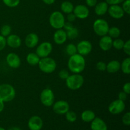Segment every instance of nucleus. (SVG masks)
<instances>
[{"label": "nucleus", "mask_w": 130, "mask_h": 130, "mask_svg": "<svg viewBox=\"0 0 130 130\" xmlns=\"http://www.w3.org/2000/svg\"><path fill=\"white\" fill-rule=\"evenodd\" d=\"M86 61L83 56L79 53L70 56L67 62L69 70L73 74H80L85 70Z\"/></svg>", "instance_id": "nucleus-1"}, {"label": "nucleus", "mask_w": 130, "mask_h": 130, "mask_svg": "<svg viewBox=\"0 0 130 130\" xmlns=\"http://www.w3.org/2000/svg\"><path fill=\"white\" fill-rule=\"evenodd\" d=\"M16 91L10 84L4 83L0 85V100L5 102H11L15 99Z\"/></svg>", "instance_id": "nucleus-2"}, {"label": "nucleus", "mask_w": 130, "mask_h": 130, "mask_svg": "<svg viewBox=\"0 0 130 130\" xmlns=\"http://www.w3.org/2000/svg\"><path fill=\"white\" fill-rule=\"evenodd\" d=\"M85 80L80 74H73L69 75L66 79V84L67 87L71 90H77L82 87Z\"/></svg>", "instance_id": "nucleus-3"}, {"label": "nucleus", "mask_w": 130, "mask_h": 130, "mask_svg": "<svg viewBox=\"0 0 130 130\" xmlns=\"http://www.w3.org/2000/svg\"><path fill=\"white\" fill-rule=\"evenodd\" d=\"M38 65L41 71L46 74L52 73L57 68V63L55 60L49 57L40 58Z\"/></svg>", "instance_id": "nucleus-4"}, {"label": "nucleus", "mask_w": 130, "mask_h": 130, "mask_svg": "<svg viewBox=\"0 0 130 130\" xmlns=\"http://www.w3.org/2000/svg\"><path fill=\"white\" fill-rule=\"evenodd\" d=\"M49 23L51 27L55 29H63L66 23L65 17L60 11H55L51 13L49 17Z\"/></svg>", "instance_id": "nucleus-5"}, {"label": "nucleus", "mask_w": 130, "mask_h": 130, "mask_svg": "<svg viewBox=\"0 0 130 130\" xmlns=\"http://www.w3.org/2000/svg\"><path fill=\"white\" fill-rule=\"evenodd\" d=\"M109 28V23L104 19H96L93 25V29L95 34L101 37L107 35Z\"/></svg>", "instance_id": "nucleus-6"}, {"label": "nucleus", "mask_w": 130, "mask_h": 130, "mask_svg": "<svg viewBox=\"0 0 130 130\" xmlns=\"http://www.w3.org/2000/svg\"><path fill=\"white\" fill-rule=\"evenodd\" d=\"M40 100L45 107H51L55 102V95L50 88H45L40 94Z\"/></svg>", "instance_id": "nucleus-7"}, {"label": "nucleus", "mask_w": 130, "mask_h": 130, "mask_svg": "<svg viewBox=\"0 0 130 130\" xmlns=\"http://www.w3.org/2000/svg\"><path fill=\"white\" fill-rule=\"evenodd\" d=\"M53 50V46L50 42H43L39 44L36 50V53L40 58L49 56Z\"/></svg>", "instance_id": "nucleus-8"}, {"label": "nucleus", "mask_w": 130, "mask_h": 130, "mask_svg": "<svg viewBox=\"0 0 130 130\" xmlns=\"http://www.w3.org/2000/svg\"><path fill=\"white\" fill-rule=\"evenodd\" d=\"M125 108L126 105L124 102L118 99L110 103L108 107V110L110 114L118 115L123 112Z\"/></svg>", "instance_id": "nucleus-9"}, {"label": "nucleus", "mask_w": 130, "mask_h": 130, "mask_svg": "<svg viewBox=\"0 0 130 130\" xmlns=\"http://www.w3.org/2000/svg\"><path fill=\"white\" fill-rule=\"evenodd\" d=\"M52 107L53 112L58 115H64L70 109L69 103L63 100H58L53 103Z\"/></svg>", "instance_id": "nucleus-10"}, {"label": "nucleus", "mask_w": 130, "mask_h": 130, "mask_svg": "<svg viewBox=\"0 0 130 130\" xmlns=\"http://www.w3.org/2000/svg\"><path fill=\"white\" fill-rule=\"evenodd\" d=\"M77 47V53L82 56H86L91 53L92 50V44L90 41L83 40L80 41L76 46Z\"/></svg>", "instance_id": "nucleus-11"}, {"label": "nucleus", "mask_w": 130, "mask_h": 130, "mask_svg": "<svg viewBox=\"0 0 130 130\" xmlns=\"http://www.w3.org/2000/svg\"><path fill=\"white\" fill-rule=\"evenodd\" d=\"M73 13L76 18L79 19H85L88 17L90 15V10L85 5H78L74 8Z\"/></svg>", "instance_id": "nucleus-12"}, {"label": "nucleus", "mask_w": 130, "mask_h": 130, "mask_svg": "<svg viewBox=\"0 0 130 130\" xmlns=\"http://www.w3.org/2000/svg\"><path fill=\"white\" fill-rule=\"evenodd\" d=\"M109 15L112 18L115 19H120L124 17L125 13L123 8L119 5H112L109 6L107 11Z\"/></svg>", "instance_id": "nucleus-13"}, {"label": "nucleus", "mask_w": 130, "mask_h": 130, "mask_svg": "<svg viewBox=\"0 0 130 130\" xmlns=\"http://www.w3.org/2000/svg\"><path fill=\"white\" fill-rule=\"evenodd\" d=\"M6 62L9 67L13 69H17L20 67L21 64V60L19 56L15 53H8L6 55Z\"/></svg>", "instance_id": "nucleus-14"}, {"label": "nucleus", "mask_w": 130, "mask_h": 130, "mask_svg": "<svg viewBox=\"0 0 130 130\" xmlns=\"http://www.w3.org/2000/svg\"><path fill=\"white\" fill-rule=\"evenodd\" d=\"M43 126V119L38 116H33L28 121V128L30 130H41Z\"/></svg>", "instance_id": "nucleus-15"}, {"label": "nucleus", "mask_w": 130, "mask_h": 130, "mask_svg": "<svg viewBox=\"0 0 130 130\" xmlns=\"http://www.w3.org/2000/svg\"><path fill=\"white\" fill-rule=\"evenodd\" d=\"M6 45L12 48H17L21 46V38L15 34H10L6 38Z\"/></svg>", "instance_id": "nucleus-16"}, {"label": "nucleus", "mask_w": 130, "mask_h": 130, "mask_svg": "<svg viewBox=\"0 0 130 130\" xmlns=\"http://www.w3.org/2000/svg\"><path fill=\"white\" fill-rule=\"evenodd\" d=\"M112 38L109 36L105 35L102 36L99 41V47L100 49L104 52H107L112 48Z\"/></svg>", "instance_id": "nucleus-17"}, {"label": "nucleus", "mask_w": 130, "mask_h": 130, "mask_svg": "<svg viewBox=\"0 0 130 130\" xmlns=\"http://www.w3.org/2000/svg\"><path fill=\"white\" fill-rule=\"evenodd\" d=\"M67 39V34L64 29H57L53 34V41L58 45L64 44Z\"/></svg>", "instance_id": "nucleus-18"}, {"label": "nucleus", "mask_w": 130, "mask_h": 130, "mask_svg": "<svg viewBox=\"0 0 130 130\" xmlns=\"http://www.w3.org/2000/svg\"><path fill=\"white\" fill-rule=\"evenodd\" d=\"M39 43V37L36 33L31 32L27 35L25 39V44L27 48H33Z\"/></svg>", "instance_id": "nucleus-19"}, {"label": "nucleus", "mask_w": 130, "mask_h": 130, "mask_svg": "<svg viewBox=\"0 0 130 130\" xmlns=\"http://www.w3.org/2000/svg\"><path fill=\"white\" fill-rule=\"evenodd\" d=\"M91 130H108L107 125L102 119L95 118L91 122Z\"/></svg>", "instance_id": "nucleus-20"}, {"label": "nucleus", "mask_w": 130, "mask_h": 130, "mask_svg": "<svg viewBox=\"0 0 130 130\" xmlns=\"http://www.w3.org/2000/svg\"><path fill=\"white\" fill-rule=\"evenodd\" d=\"M108 8L109 5L107 3L106 1H102L96 3L95 6V12L98 16H103L107 13Z\"/></svg>", "instance_id": "nucleus-21"}, {"label": "nucleus", "mask_w": 130, "mask_h": 130, "mask_svg": "<svg viewBox=\"0 0 130 130\" xmlns=\"http://www.w3.org/2000/svg\"><path fill=\"white\" fill-rule=\"evenodd\" d=\"M121 63L118 60H111L107 64L106 71L109 73H116L120 70Z\"/></svg>", "instance_id": "nucleus-22"}, {"label": "nucleus", "mask_w": 130, "mask_h": 130, "mask_svg": "<svg viewBox=\"0 0 130 130\" xmlns=\"http://www.w3.org/2000/svg\"><path fill=\"white\" fill-rule=\"evenodd\" d=\"M95 118L96 115L93 110H86L81 113V118L83 121L85 123H91Z\"/></svg>", "instance_id": "nucleus-23"}, {"label": "nucleus", "mask_w": 130, "mask_h": 130, "mask_svg": "<svg viewBox=\"0 0 130 130\" xmlns=\"http://www.w3.org/2000/svg\"><path fill=\"white\" fill-rule=\"evenodd\" d=\"M40 60V58L38 56L36 53H29L26 57V61L30 66H37Z\"/></svg>", "instance_id": "nucleus-24"}, {"label": "nucleus", "mask_w": 130, "mask_h": 130, "mask_svg": "<svg viewBox=\"0 0 130 130\" xmlns=\"http://www.w3.org/2000/svg\"><path fill=\"white\" fill-rule=\"evenodd\" d=\"M74 8V6L73 4L68 1H63V2L61 4L60 6L62 11L66 14H69L73 12Z\"/></svg>", "instance_id": "nucleus-25"}, {"label": "nucleus", "mask_w": 130, "mask_h": 130, "mask_svg": "<svg viewBox=\"0 0 130 130\" xmlns=\"http://www.w3.org/2000/svg\"><path fill=\"white\" fill-rule=\"evenodd\" d=\"M122 72L125 74H129L130 73V58L128 57L123 60L121 63V68Z\"/></svg>", "instance_id": "nucleus-26"}, {"label": "nucleus", "mask_w": 130, "mask_h": 130, "mask_svg": "<svg viewBox=\"0 0 130 130\" xmlns=\"http://www.w3.org/2000/svg\"><path fill=\"white\" fill-rule=\"evenodd\" d=\"M66 34H67V39H76L79 35V30L75 27H72L70 28L68 30H66Z\"/></svg>", "instance_id": "nucleus-27"}, {"label": "nucleus", "mask_w": 130, "mask_h": 130, "mask_svg": "<svg viewBox=\"0 0 130 130\" xmlns=\"http://www.w3.org/2000/svg\"><path fill=\"white\" fill-rule=\"evenodd\" d=\"M121 34V30L117 27H110L109 29V31H108V36L110 37L111 38H114V39H116V38H119V36H120Z\"/></svg>", "instance_id": "nucleus-28"}, {"label": "nucleus", "mask_w": 130, "mask_h": 130, "mask_svg": "<svg viewBox=\"0 0 130 130\" xmlns=\"http://www.w3.org/2000/svg\"><path fill=\"white\" fill-rule=\"evenodd\" d=\"M66 52L69 56H72L77 53V47L73 43H69L66 47Z\"/></svg>", "instance_id": "nucleus-29"}, {"label": "nucleus", "mask_w": 130, "mask_h": 130, "mask_svg": "<svg viewBox=\"0 0 130 130\" xmlns=\"http://www.w3.org/2000/svg\"><path fill=\"white\" fill-rule=\"evenodd\" d=\"M124 44V41L122 39H120V38H116L115 40H113L112 47H114V48H115L117 50H123Z\"/></svg>", "instance_id": "nucleus-30"}, {"label": "nucleus", "mask_w": 130, "mask_h": 130, "mask_svg": "<svg viewBox=\"0 0 130 130\" xmlns=\"http://www.w3.org/2000/svg\"><path fill=\"white\" fill-rule=\"evenodd\" d=\"M66 115V118L67 119V121L69 123H74L75 121H76L77 120V114L76 112L73 111H71V110H69L65 114Z\"/></svg>", "instance_id": "nucleus-31"}, {"label": "nucleus", "mask_w": 130, "mask_h": 130, "mask_svg": "<svg viewBox=\"0 0 130 130\" xmlns=\"http://www.w3.org/2000/svg\"><path fill=\"white\" fill-rule=\"evenodd\" d=\"M11 32V27L10 25L8 24L3 25L0 29V34L1 36L4 37H7L8 36L10 35Z\"/></svg>", "instance_id": "nucleus-32"}, {"label": "nucleus", "mask_w": 130, "mask_h": 130, "mask_svg": "<svg viewBox=\"0 0 130 130\" xmlns=\"http://www.w3.org/2000/svg\"><path fill=\"white\" fill-rule=\"evenodd\" d=\"M3 2L6 6L10 8L17 6L20 3V0H3Z\"/></svg>", "instance_id": "nucleus-33"}, {"label": "nucleus", "mask_w": 130, "mask_h": 130, "mask_svg": "<svg viewBox=\"0 0 130 130\" xmlns=\"http://www.w3.org/2000/svg\"><path fill=\"white\" fill-rule=\"evenodd\" d=\"M123 11L128 15L130 14V0H124L123 2V6H121Z\"/></svg>", "instance_id": "nucleus-34"}, {"label": "nucleus", "mask_w": 130, "mask_h": 130, "mask_svg": "<svg viewBox=\"0 0 130 130\" xmlns=\"http://www.w3.org/2000/svg\"><path fill=\"white\" fill-rule=\"evenodd\" d=\"M69 72L67 69H62L58 72V76L62 80L66 81V79L69 77Z\"/></svg>", "instance_id": "nucleus-35"}, {"label": "nucleus", "mask_w": 130, "mask_h": 130, "mask_svg": "<svg viewBox=\"0 0 130 130\" xmlns=\"http://www.w3.org/2000/svg\"><path fill=\"white\" fill-rule=\"evenodd\" d=\"M122 122L125 126L130 125V113L126 112L122 118Z\"/></svg>", "instance_id": "nucleus-36"}, {"label": "nucleus", "mask_w": 130, "mask_h": 130, "mask_svg": "<svg viewBox=\"0 0 130 130\" xmlns=\"http://www.w3.org/2000/svg\"><path fill=\"white\" fill-rule=\"evenodd\" d=\"M106 63L104 62H102V61L98 62L96 65V67L98 71H101V72H104V71H106Z\"/></svg>", "instance_id": "nucleus-37"}, {"label": "nucleus", "mask_w": 130, "mask_h": 130, "mask_svg": "<svg viewBox=\"0 0 130 130\" xmlns=\"http://www.w3.org/2000/svg\"><path fill=\"white\" fill-rule=\"evenodd\" d=\"M123 52L124 53L127 55H130V41L128 40L127 41L124 42V46L123 48Z\"/></svg>", "instance_id": "nucleus-38"}, {"label": "nucleus", "mask_w": 130, "mask_h": 130, "mask_svg": "<svg viewBox=\"0 0 130 130\" xmlns=\"http://www.w3.org/2000/svg\"><path fill=\"white\" fill-rule=\"evenodd\" d=\"M6 46V38L0 35V51H2Z\"/></svg>", "instance_id": "nucleus-39"}, {"label": "nucleus", "mask_w": 130, "mask_h": 130, "mask_svg": "<svg viewBox=\"0 0 130 130\" xmlns=\"http://www.w3.org/2000/svg\"><path fill=\"white\" fill-rule=\"evenodd\" d=\"M123 91L129 95L130 93V83H126L123 86Z\"/></svg>", "instance_id": "nucleus-40"}, {"label": "nucleus", "mask_w": 130, "mask_h": 130, "mask_svg": "<svg viewBox=\"0 0 130 130\" xmlns=\"http://www.w3.org/2000/svg\"><path fill=\"white\" fill-rule=\"evenodd\" d=\"M128 94L124 93V91H121L118 95V99L122 100V101L125 102L127 98H128Z\"/></svg>", "instance_id": "nucleus-41"}, {"label": "nucleus", "mask_w": 130, "mask_h": 130, "mask_svg": "<svg viewBox=\"0 0 130 130\" xmlns=\"http://www.w3.org/2000/svg\"><path fill=\"white\" fill-rule=\"evenodd\" d=\"M124 0H105L107 3L108 5H119L124 1Z\"/></svg>", "instance_id": "nucleus-42"}, {"label": "nucleus", "mask_w": 130, "mask_h": 130, "mask_svg": "<svg viewBox=\"0 0 130 130\" xmlns=\"http://www.w3.org/2000/svg\"><path fill=\"white\" fill-rule=\"evenodd\" d=\"M86 3L88 6L94 7L97 3V0H86Z\"/></svg>", "instance_id": "nucleus-43"}, {"label": "nucleus", "mask_w": 130, "mask_h": 130, "mask_svg": "<svg viewBox=\"0 0 130 130\" xmlns=\"http://www.w3.org/2000/svg\"><path fill=\"white\" fill-rule=\"evenodd\" d=\"M67 20H68V22H72L76 20V17L73 13H71L67 14Z\"/></svg>", "instance_id": "nucleus-44"}, {"label": "nucleus", "mask_w": 130, "mask_h": 130, "mask_svg": "<svg viewBox=\"0 0 130 130\" xmlns=\"http://www.w3.org/2000/svg\"><path fill=\"white\" fill-rule=\"evenodd\" d=\"M43 1L44 3L46 4V5H50L54 3L55 0H43Z\"/></svg>", "instance_id": "nucleus-45"}, {"label": "nucleus", "mask_w": 130, "mask_h": 130, "mask_svg": "<svg viewBox=\"0 0 130 130\" xmlns=\"http://www.w3.org/2000/svg\"><path fill=\"white\" fill-rule=\"evenodd\" d=\"M4 108H5V103L0 100V113L3 111Z\"/></svg>", "instance_id": "nucleus-46"}, {"label": "nucleus", "mask_w": 130, "mask_h": 130, "mask_svg": "<svg viewBox=\"0 0 130 130\" xmlns=\"http://www.w3.org/2000/svg\"><path fill=\"white\" fill-rule=\"evenodd\" d=\"M8 130H21V129H20V128H19V127L14 126V127H11V128H10Z\"/></svg>", "instance_id": "nucleus-47"}, {"label": "nucleus", "mask_w": 130, "mask_h": 130, "mask_svg": "<svg viewBox=\"0 0 130 130\" xmlns=\"http://www.w3.org/2000/svg\"><path fill=\"white\" fill-rule=\"evenodd\" d=\"M0 130H6V129H4V128H2V127H0Z\"/></svg>", "instance_id": "nucleus-48"}]
</instances>
